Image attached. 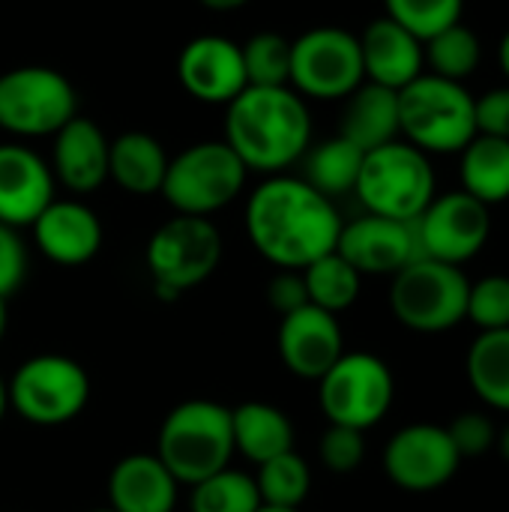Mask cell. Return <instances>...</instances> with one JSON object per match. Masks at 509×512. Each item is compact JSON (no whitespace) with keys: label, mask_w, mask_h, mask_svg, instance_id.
<instances>
[{"label":"cell","mask_w":509,"mask_h":512,"mask_svg":"<svg viewBox=\"0 0 509 512\" xmlns=\"http://www.w3.org/2000/svg\"><path fill=\"white\" fill-rule=\"evenodd\" d=\"M342 216L303 177L273 174L246 201V234L276 270H303L336 252Z\"/></svg>","instance_id":"6da1fadb"},{"label":"cell","mask_w":509,"mask_h":512,"mask_svg":"<svg viewBox=\"0 0 509 512\" xmlns=\"http://www.w3.org/2000/svg\"><path fill=\"white\" fill-rule=\"evenodd\" d=\"M225 108V144L246 171L273 177L309 150L312 117L303 96L291 87H246Z\"/></svg>","instance_id":"7a4b0ae2"},{"label":"cell","mask_w":509,"mask_h":512,"mask_svg":"<svg viewBox=\"0 0 509 512\" xmlns=\"http://www.w3.org/2000/svg\"><path fill=\"white\" fill-rule=\"evenodd\" d=\"M156 456L180 486H195L231 465V408L213 399H186L171 408L156 435Z\"/></svg>","instance_id":"3957f363"},{"label":"cell","mask_w":509,"mask_h":512,"mask_svg":"<svg viewBox=\"0 0 509 512\" xmlns=\"http://www.w3.org/2000/svg\"><path fill=\"white\" fill-rule=\"evenodd\" d=\"M399 132L423 153H462L477 135L474 96L459 81L423 72L399 90Z\"/></svg>","instance_id":"277c9868"},{"label":"cell","mask_w":509,"mask_h":512,"mask_svg":"<svg viewBox=\"0 0 509 512\" xmlns=\"http://www.w3.org/2000/svg\"><path fill=\"white\" fill-rule=\"evenodd\" d=\"M354 192L369 213L414 222L435 198V171L423 150L408 141H390L363 156Z\"/></svg>","instance_id":"5b68a950"},{"label":"cell","mask_w":509,"mask_h":512,"mask_svg":"<svg viewBox=\"0 0 509 512\" xmlns=\"http://www.w3.org/2000/svg\"><path fill=\"white\" fill-rule=\"evenodd\" d=\"M9 411L24 423L54 429L81 417L90 402V375L66 354H36L6 381Z\"/></svg>","instance_id":"8992f818"},{"label":"cell","mask_w":509,"mask_h":512,"mask_svg":"<svg viewBox=\"0 0 509 512\" xmlns=\"http://www.w3.org/2000/svg\"><path fill=\"white\" fill-rule=\"evenodd\" d=\"M468 294L471 282L462 267L417 258L393 276L390 309L414 333H447L468 321Z\"/></svg>","instance_id":"52a82bcc"},{"label":"cell","mask_w":509,"mask_h":512,"mask_svg":"<svg viewBox=\"0 0 509 512\" xmlns=\"http://www.w3.org/2000/svg\"><path fill=\"white\" fill-rule=\"evenodd\" d=\"M246 174V165L225 141H201L168 162L159 195L174 213L210 219L240 198Z\"/></svg>","instance_id":"ba28073f"},{"label":"cell","mask_w":509,"mask_h":512,"mask_svg":"<svg viewBox=\"0 0 509 512\" xmlns=\"http://www.w3.org/2000/svg\"><path fill=\"white\" fill-rule=\"evenodd\" d=\"M222 234L204 216H171L147 240V270L162 300L204 285L222 261Z\"/></svg>","instance_id":"9c48e42d"},{"label":"cell","mask_w":509,"mask_h":512,"mask_svg":"<svg viewBox=\"0 0 509 512\" xmlns=\"http://www.w3.org/2000/svg\"><path fill=\"white\" fill-rule=\"evenodd\" d=\"M393 399V372L369 351H345L318 381V405L330 426L366 432L387 417Z\"/></svg>","instance_id":"30bf717a"},{"label":"cell","mask_w":509,"mask_h":512,"mask_svg":"<svg viewBox=\"0 0 509 512\" xmlns=\"http://www.w3.org/2000/svg\"><path fill=\"white\" fill-rule=\"evenodd\" d=\"M78 114L72 81L51 66H15L0 75V129L18 138L54 135Z\"/></svg>","instance_id":"8fae6325"},{"label":"cell","mask_w":509,"mask_h":512,"mask_svg":"<svg viewBox=\"0 0 509 512\" xmlns=\"http://www.w3.org/2000/svg\"><path fill=\"white\" fill-rule=\"evenodd\" d=\"M360 39L342 27H315L291 42V90L309 99H345L360 84Z\"/></svg>","instance_id":"7c38bea8"},{"label":"cell","mask_w":509,"mask_h":512,"mask_svg":"<svg viewBox=\"0 0 509 512\" xmlns=\"http://www.w3.org/2000/svg\"><path fill=\"white\" fill-rule=\"evenodd\" d=\"M420 255L453 267L477 258L492 234L489 207L468 192H447L414 219Z\"/></svg>","instance_id":"4fadbf2b"},{"label":"cell","mask_w":509,"mask_h":512,"mask_svg":"<svg viewBox=\"0 0 509 512\" xmlns=\"http://www.w3.org/2000/svg\"><path fill=\"white\" fill-rule=\"evenodd\" d=\"M462 465V456L447 432L435 423H411L384 447V474L393 486L426 495L444 489Z\"/></svg>","instance_id":"5bb4252c"},{"label":"cell","mask_w":509,"mask_h":512,"mask_svg":"<svg viewBox=\"0 0 509 512\" xmlns=\"http://www.w3.org/2000/svg\"><path fill=\"white\" fill-rule=\"evenodd\" d=\"M336 252L360 276H396L402 267L423 258L414 222H396L375 213L342 225Z\"/></svg>","instance_id":"9a60e30c"},{"label":"cell","mask_w":509,"mask_h":512,"mask_svg":"<svg viewBox=\"0 0 509 512\" xmlns=\"http://www.w3.org/2000/svg\"><path fill=\"white\" fill-rule=\"evenodd\" d=\"M177 78L192 99L207 105H228L249 87L240 45L216 33L195 36L183 45Z\"/></svg>","instance_id":"2e32d148"},{"label":"cell","mask_w":509,"mask_h":512,"mask_svg":"<svg viewBox=\"0 0 509 512\" xmlns=\"http://www.w3.org/2000/svg\"><path fill=\"white\" fill-rule=\"evenodd\" d=\"M276 348L282 366L291 375L303 381H321L327 369L345 354L339 315H330L318 306H303L291 315H282Z\"/></svg>","instance_id":"e0dca14e"},{"label":"cell","mask_w":509,"mask_h":512,"mask_svg":"<svg viewBox=\"0 0 509 512\" xmlns=\"http://www.w3.org/2000/svg\"><path fill=\"white\" fill-rule=\"evenodd\" d=\"M51 201V165L24 144H0V222L30 228Z\"/></svg>","instance_id":"ac0fdd59"},{"label":"cell","mask_w":509,"mask_h":512,"mask_svg":"<svg viewBox=\"0 0 509 512\" xmlns=\"http://www.w3.org/2000/svg\"><path fill=\"white\" fill-rule=\"evenodd\" d=\"M30 231L36 249L60 267H81L93 261L105 237L99 216L87 204L57 198L36 216Z\"/></svg>","instance_id":"d6986e66"},{"label":"cell","mask_w":509,"mask_h":512,"mask_svg":"<svg viewBox=\"0 0 509 512\" xmlns=\"http://www.w3.org/2000/svg\"><path fill=\"white\" fill-rule=\"evenodd\" d=\"M108 147L111 141L105 138V132L93 120L75 114L66 126L54 132V183H63L75 195L96 192L108 180Z\"/></svg>","instance_id":"ffe728a7"},{"label":"cell","mask_w":509,"mask_h":512,"mask_svg":"<svg viewBox=\"0 0 509 512\" xmlns=\"http://www.w3.org/2000/svg\"><path fill=\"white\" fill-rule=\"evenodd\" d=\"M357 39L366 81L402 90L423 75V42L393 18H375Z\"/></svg>","instance_id":"44dd1931"},{"label":"cell","mask_w":509,"mask_h":512,"mask_svg":"<svg viewBox=\"0 0 509 512\" xmlns=\"http://www.w3.org/2000/svg\"><path fill=\"white\" fill-rule=\"evenodd\" d=\"M180 483L156 453H129L108 474V507L117 512H174Z\"/></svg>","instance_id":"7402d4cb"},{"label":"cell","mask_w":509,"mask_h":512,"mask_svg":"<svg viewBox=\"0 0 509 512\" xmlns=\"http://www.w3.org/2000/svg\"><path fill=\"white\" fill-rule=\"evenodd\" d=\"M339 135L363 153L399 141V90L363 81L351 96H345Z\"/></svg>","instance_id":"603a6c76"},{"label":"cell","mask_w":509,"mask_h":512,"mask_svg":"<svg viewBox=\"0 0 509 512\" xmlns=\"http://www.w3.org/2000/svg\"><path fill=\"white\" fill-rule=\"evenodd\" d=\"M231 432L234 453L255 468L294 450V423L270 402H243L231 408Z\"/></svg>","instance_id":"cb8c5ba5"},{"label":"cell","mask_w":509,"mask_h":512,"mask_svg":"<svg viewBox=\"0 0 509 512\" xmlns=\"http://www.w3.org/2000/svg\"><path fill=\"white\" fill-rule=\"evenodd\" d=\"M165 147L147 132H123L108 147V180L129 195H159L168 171Z\"/></svg>","instance_id":"d4e9b609"},{"label":"cell","mask_w":509,"mask_h":512,"mask_svg":"<svg viewBox=\"0 0 509 512\" xmlns=\"http://www.w3.org/2000/svg\"><path fill=\"white\" fill-rule=\"evenodd\" d=\"M462 192L486 207L509 198V141L492 135H474L462 150Z\"/></svg>","instance_id":"484cf974"},{"label":"cell","mask_w":509,"mask_h":512,"mask_svg":"<svg viewBox=\"0 0 509 512\" xmlns=\"http://www.w3.org/2000/svg\"><path fill=\"white\" fill-rule=\"evenodd\" d=\"M363 156L366 153L351 141H345L342 135L327 138L303 153V180L333 201L336 195L354 192L363 168Z\"/></svg>","instance_id":"4316f807"},{"label":"cell","mask_w":509,"mask_h":512,"mask_svg":"<svg viewBox=\"0 0 509 512\" xmlns=\"http://www.w3.org/2000/svg\"><path fill=\"white\" fill-rule=\"evenodd\" d=\"M468 381L489 408L509 414V330H489L474 339Z\"/></svg>","instance_id":"83f0119b"},{"label":"cell","mask_w":509,"mask_h":512,"mask_svg":"<svg viewBox=\"0 0 509 512\" xmlns=\"http://www.w3.org/2000/svg\"><path fill=\"white\" fill-rule=\"evenodd\" d=\"M300 273L306 282L309 306H318L330 315H342L345 309H351L363 288V276L339 252H330L312 261Z\"/></svg>","instance_id":"f1b7e54d"},{"label":"cell","mask_w":509,"mask_h":512,"mask_svg":"<svg viewBox=\"0 0 509 512\" xmlns=\"http://www.w3.org/2000/svg\"><path fill=\"white\" fill-rule=\"evenodd\" d=\"M252 477H255L261 504L276 507V510H300L312 489V468L297 450H288L258 465Z\"/></svg>","instance_id":"f546056e"},{"label":"cell","mask_w":509,"mask_h":512,"mask_svg":"<svg viewBox=\"0 0 509 512\" xmlns=\"http://www.w3.org/2000/svg\"><path fill=\"white\" fill-rule=\"evenodd\" d=\"M261 507L255 477L231 465L195 483L189 495V512H258Z\"/></svg>","instance_id":"4dcf8cb0"},{"label":"cell","mask_w":509,"mask_h":512,"mask_svg":"<svg viewBox=\"0 0 509 512\" xmlns=\"http://www.w3.org/2000/svg\"><path fill=\"white\" fill-rule=\"evenodd\" d=\"M480 57H483L480 39L462 21L423 42V60L432 66V75L447 78V81L462 84L468 75H474V69L480 66Z\"/></svg>","instance_id":"1f68e13d"},{"label":"cell","mask_w":509,"mask_h":512,"mask_svg":"<svg viewBox=\"0 0 509 512\" xmlns=\"http://www.w3.org/2000/svg\"><path fill=\"white\" fill-rule=\"evenodd\" d=\"M240 54L249 87H291V39L282 33H255Z\"/></svg>","instance_id":"d6a6232c"},{"label":"cell","mask_w":509,"mask_h":512,"mask_svg":"<svg viewBox=\"0 0 509 512\" xmlns=\"http://www.w3.org/2000/svg\"><path fill=\"white\" fill-rule=\"evenodd\" d=\"M387 18L402 24L420 42L462 21L465 0H384Z\"/></svg>","instance_id":"836d02e7"},{"label":"cell","mask_w":509,"mask_h":512,"mask_svg":"<svg viewBox=\"0 0 509 512\" xmlns=\"http://www.w3.org/2000/svg\"><path fill=\"white\" fill-rule=\"evenodd\" d=\"M468 318L480 327V333L509 330V276H486L471 285Z\"/></svg>","instance_id":"e575fe53"},{"label":"cell","mask_w":509,"mask_h":512,"mask_svg":"<svg viewBox=\"0 0 509 512\" xmlns=\"http://www.w3.org/2000/svg\"><path fill=\"white\" fill-rule=\"evenodd\" d=\"M363 435L366 432H357L348 426H330L318 444L321 465L333 474H354L366 459V438Z\"/></svg>","instance_id":"d590c367"},{"label":"cell","mask_w":509,"mask_h":512,"mask_svg":"<svg viewBox=\"0 0 509 512\" xmlns=\"http://www.w3.org/2000/svg\"><path fill=\"white\" fill-rule=\"evenodd\" d=\"M447 432H450V438H453V444H456V450H459L462 459L483 456L498 441V429H495L492 417L483 414V411H465V414H459L447 426Z\"/></svg>","instance_id":"8d00e7d4"},{"label":"cell","mask_w":509,"mask_h":512,"mask_svg":"<svg viewBox=\"0 0 509 512\" xmlns=\"http://www.w3.org/2000/svg\"><path fill=\"white\" fill-rule=\"evenodd\" d=\"M27 279V246L18 237V228L0 222V297H12Z\"/></svg>","instance_id":"74e56055"},{"label":"cell","mask_w":509,"mask_h":512,"mask_svg":"<svg viewBox=\"0 0 509 512\" xmlns=\"http://www.w3.org/2000/svg\"><path fill=\"white\" fill-rule=\"evenodd\" d=\"M477 135L507 138L509 141V87H498L474 99Z\"/></svg>","instance_id":"f35d334b"},{"label":"cell","mask_w":509,"mask_h":512,"mask_svg":"<svg viewBox=\"0 0 509 512\" xmlns=\"http://www.w3.org/2000/svg\"><path fill=\"white\" fill-rule=\"evenodd\" d=\"M267 300L279 315H291V312L309 306L303 273L300 270H279L267 285Z\"/></svg>","instance_id":"ab89813d"},{"label":"cell","mask_w":509,"mask_h":512,"mask_svg":"<svg viewBox=\"0 0 509 512\" xmlns=\"http://www.w3.org/2000/svg\"><path fill=\"white\" fill-rule=\"evenodd\" d=\"M198 3H204L207 9H216V12H231V9L246 6L249 0H198Z\"/></svg>","instance_id":"60d3db41"},{"label":"cell","mask_w":509,"mask_h":512,"mask_svg":"<svg viewBox=\"0 0 509 512\" xmlns=\"http://www.w3.org/2000/svg\"><path fill=\"white\" fill-rule=\"evenodd\" d=\"M9 330V306H6V297H0V342Z\"/></svg>","instance_id":"b9f144b4"},{"label":"cell","mask_w":509,"mask_h":512,"mask_svg":"<svg viewBox=\"0 0 509 512\" xmlns=\"http://www.w3.org/2000/svg\"><path fill=\"white\" fill-rule=\"evenodd\" d=\"M6 414H9V393H6V381L0 375V423H3Z\"/></svg>","instance_id":"7bdbcfd3"},{"label":"cell","mask_w":509,"mask_h":512,"mask_svg":"<svg viewBox=\"0 0 509 512\" xmlns=\"http://www.w3.org/2000/svg\"><path fill=\"white\" fill-rule=\"evenodd\" d=\"M498 450H501V456L509 462V426L504 432H498Z\"/></svg>","instance_id":"ee69618b"},{"label":"cell","mask_w":509,"mask_h":512,"mask_svg":"<svg viewBox=\"0 0 509 512\" xmlns=\"http://www.w3.org/2000/svg\"><path fill=\"white\" fill-rule=\"evenodd\" d=\"M501 66H504V72H507L509 78V30L507 36L501 39Z\"/></svg>","instance_id":"f6af8a7d"},{"label":"cell","mask_w":509,"mask_h":512,"mask_svg":"<svg viewBox=\"0 0 509 512\" xmlns=\"http://www.w3.org/2000/svg\"><path fill=\"white\" fill-rule=\"evenodd\" d=\"M258 512H300V510H276V507H261Z\"/></svg>","instance_id":"bcb514c9"},{"label":"cell","mask_w":509,"mask_h":512,"mask_svg":"<svg viewBox=\"0 0 509 512\" xmlns=\"http://www.w3.org/2000/svg\"><path fill=\"white\" fill-rule=\"evenodd\" d=\"M87 512H117V510H111V507H99V510H87Z\"/></svg>","instance_id":"7dc6e473"},{"label":"cell","mask_w":509,"mask_h":512,"mask_svg":"<svg viewBox=\"0 0 509 512\" xmlns=\"http://www.w3.org/2000/svg\"><path fill=\"white\" fill-rule=\"evenodd\" d=\"M174 512H177V510H174Z\"/></svg>","instance_id":"c3c4849f"}]
</instances>
